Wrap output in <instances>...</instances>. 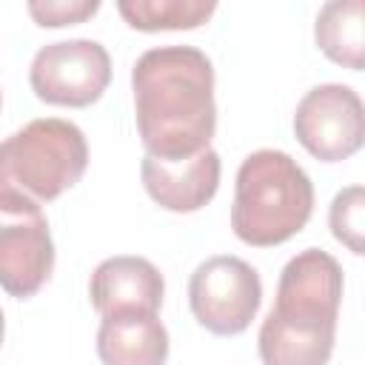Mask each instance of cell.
Returning a JSON list of instances; mask_svg holds the SVG:
<instances>
[{
    "instance_id": "cell-1",
    "label": "cell",
    "mask_w": 365,
    "mask_h": 365,
    "mask_svg": "<svg viewBox=\"0 0 365 365\" xmlns=\"http://www.w3.org/2000/svg\"><path fill=\"white\" fill-rule=\"evenodd\" d=\"M134 120L145 154L160 160L194 157L211 148L217 131L214 66L194 46H160L131 68Z\"/></svg>"
},
{
    "instance_id": "cell-2",
    "label": "cell",
    "mask_w": 365,
    "mask_h": 365,
    "mask_svg": "<svg viewBox=\"0 0 365 365\" xmlns=\"http://www.w3.org/2000/svg\"><path fill=\"white\" fill-rule=\"evenodd\" d=\"M342 302V265L322 248L291 257L277 282V302L262 319V365H328Z\"/></svg>"
},
{
    "instance_id": "cell-3",
    "label": "cell",
    "mask_w": 365,
    "mask_h": 365,
    "mask_svg": "<svg viewBox=\"0 0 365 365\" xmlns=\"http://www.w3.org/2000/svg\"><path fill=\"white\" fill-rule=\"evenodd\" d=\"M314 211V185L302 165L277 148L248 154L237 171L231 228L254 248L288 242Z\"/></svg>"
},
{
    "instance_id": "cell-4",
    "label": "cell",
    "mask_w": 365,
    "mask_h": 365,
    "mask_svg": "<svg viewBox=\"0 0 365 365\" xmlns=\"http://www.w3.org/2000/svg\"><path fill=\"white\" fill-rule=\"evenodd\" d=\"M86 165V134L68 120L40 117L0 143V191L51 202L80 182Z\"/></svg>"
},
{
    "instance_id": "cell-5",
    "label": "cell",
    "mask_w": 365,
    "mask_h": 365,
    "mask_svg": "<svg viewBox=\"0 0 365 365\" xmlns=\"http://www.w3.org/2000/svg\"><path fill=\"white\" fill-rule=\"evenodd\" d=\"M54 271V242L40 202L0 191V288L14 299L34 297Z\"/></svg>"
},
{
    "instance_id": "cell-6",
    "label": "cell",
    "mask_w": 365,
    "mask_h": 365,
    "mask_svg": "<svg viewBox=\"0 0 365 365\" xmlns=\"http://www.w3.org/2000/svg\"><path fill=\"white\" fill-rule=\"evenodd\" d=\"M188 302L194 319L205 331L217 336H237L259 311L262 282L257 268L240 257H208L188 279Z\"/></svg>"
},
{
    "instance_id": "cell-7",
    "label": "cell",
    "mask_w": 365,
    "mask_h": 365,
    "mask_svg": "<svg viewBox=\"0 0 365 365\" xmlns=\"http://www.w3.org/2000/svg\"><path fill=\"white\" fill-rule=\"evenodd\" d=\"M37 100L48 106L86 108L103 97L111 83V57L97 40H60L43 46L29 68Z\"/></svg>"
},
{
    "instance_id": "cell-8",
    "label": "cell",
    "mask_w": 365,
    "mask_h": 365,
    "mask_svg": "<svg viewBox=\"0 0 365 365\" xmlns=\"http://www.w3.org/2000/svg\"><path fill=\"white\" fill-rule=\"evenodd\" d=\"M294 134L299 145L322 163L348 160L365 140V108L359 94L342 83L314 86L297 103Z\"/></svg>"
},
{
    "instance_id": "cell-9",
    "label": "cell",
    "mask_w": 365,
    "mask_h": 365,
    "mask_svg": "<svg viewBox=\"0 0 365 365\" xmlns=\"http://www.w3.org/2000/svg\"><path fill=\"white\" fill-rule=\"evenodd\" d=\"M220 171L222 165L214 148H202L200 154L182 160H160L145 154L140 165L148 197L174 214H191L208 205L220 188Z\"/></svg>"
},
{
    "instance_id": "cell-10",
    "label": "cell",
    "mask_w": 365,
    "mask_h": 365,
    "mask_svg": "<svg viewBox=\"0 0 365 365\" xmlns=\"http://www.w3.org/2000/svg\"><path fill=\"white\" fill-rule=\"evenodd\" d=\"M165 282L154 262L145 257H108L103 259L88 282L91 305L100 317L123 311H148L157 314L163 305Z\"/></svg>"
},
{
    "instance_id": "cell-11",
    "label": "cell",
    "mask_w": 365,
    "mask_h": 365,
    "mask_svg": "<svg viewBox=\"0 0 365 365\" xmlns=\"http://www.w3.org/2000/svg\"><path fill=\"white\" fill-rule=\"evenodd\" d=\"M97 356L103 365H165L168 331L148 311H123L103 317L97 331Z\"/></svg>"
},
{
    "instance_id": "cell-12",
    "label": "cell",
    "mask_w": 365,
    "mask_h": 365,
    "mask_svg": "<svg viewBox=\"0 0 365 365\" xmlns=\"http://www.w3.org/2000/svg\"><path fill=\"white\" fill-rule=\"evenodd\" d=\"M362 0L325 3L314 23V40L319 51L342 68H365V34H362Z\"/></svg>"
},
{
    "instance_id": "cell-13",
    "label": "cell",
    "mask_w": 365,
    "mask_h": 365,
    "mask_svg": "<svg viewBox=\"0 0 365 365\" xmlns=\"http://www.w3.org/2000/svg\"><path fill=\"white\" fill-rule=\"evenodd\" d=\"M117 11L137 31H180L202 26L214 11V0H120Z\"/></svg>"
},
{
    "instance_id": "cell-14",
    "label": "cell",
    "mask_w": 365,
    "mask_h": 365,
    "mask_svg": "<svg viewBox=\"0 0 365 365\" xmlns=\"http://www.w3.org/2000/svg\"><path fill=\"white\" fill-rule=\"evenodd\" d=\"M328 222H331V234L351 251V254H362V231H365V191L362 185H348L342 188L328 211Z\"/></svg>"
},
{
    "instance_id": "cell-15",
    "label": "cell",
    "mask_w": 365,
    "mask_h": 365,
    "mask_svg": "<svg viewBox=\"0 0 365 365\" xmlns=\"http://www.w3.org/2000/svg\"><path fill=\"white\" fill-rule=\"evenodd\" d=\"M100 9V0H31L29 14L43 29H60L74 26L88 17H94Z\"/></svg>"
},
{
    "instance_id": "cell-16",
    "label": "cell",
    "mask_w": 365,
    "mask_h": 365,
    "mask_svg": "<svg viewBox=\"0 0 365 365\" xmlns=\"http://www.w3.org/2000/svg\"><path fill=\"white\" fill-rule=\"evenodd\" d=\"M3 334H6V319H3V311H0V342H3Z\"/></svg>"
},
{
    "instance_id": "cell-17",
    "label": "cell",
    "mask_w": 365,
    "mask_h": 365,
    "mask_svg": "<svg viewBox=\"0 0 365 365\" xmlns=\"http://www.w3.org/2000/svg\"><path fill=\"white\" fill-rule=\"evenodd\" d=\"M0 103H3V94H0Z\"/></svg>"
}]
</instances>
